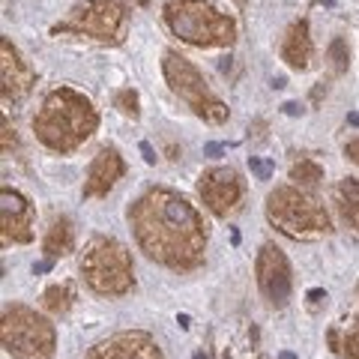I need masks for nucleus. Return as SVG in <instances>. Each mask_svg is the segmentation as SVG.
<instances>
[{
  "mask_svg": "<svg viewBox=\"0 0 359 359\" xmlns=\"http://www.w3.org/2000/svg\"><path fill=\"white\" fill-rule=\"evenodd\" d=\"M72 287L69 285H54V287H48L42 294V306H45V311H51V314H66L72 309Z\"/></svg>",
  "mask_w": 359,
  "mask_h": 359,
  "instance_id": "obj_18",
  "label": "nucleus"
},
{
  "mask_svg": "<svg viewBox=\"0 0 359 359\" xmlns=\"http://www.w3.org/2000/svg\"><path fill=\"white\" fill-rule=\"evenodd\" d=\"M129 222L141 252L171 269H195L204 261V222L183 195L171 189H150L135 201Z\"/></svg>",
  "mask_w": 359,
  "mask_h": 359,
  "instance_id": "obj_1",
  "label": "nucleus"
},
{
  "mask_svg": "<svg viewBox=\"0 0 359 359\" xmlns=\"http://www.w3.org/2000/svg\"><path fill=\"white\" fill-rule=\"evenodd\" d=\"M165 25L174 36H180L198 48H219L231 45L237 36L233 18L219 13L207 0H168L165 4Z\"/></svg>",
  "mask_w": 359,
  "mask_h": 359,
  "instance_id": "obj_3",
  "label": "nucleus"
},
{
  "mask_svg": "<svg viewBox=\"0 0 359 359\" xmlns=\"http://www.w3.org/2000/svg\"><path fill=\"white\" fill-rule=\"evenodd\" d=\"M222 150H224L222 144H207V147H204V153H207V156H219Z\"/></svg>",
  "mask_w": 359,
  "mask_h": 359,
  "instance_id": "obj_29",
  "label": "nucleus"
},
{
  "mask_svg": "<svg viewBox=\"0 0 359 359\" xmlns=\"http://www.w3.org/2000/svg\"><path fill=\"white\" fill-rule=\"evenodd\" d=\"M0 339H4V351L15 359H51L57 344L54 327L27 306L4 309Z\"/></svg>",
  "mask_w": 359,
  "mask_h": 359,
  "instance_id": "obj_6",
  "label": "nucleus"
},
{
  "mask_svg": "<svg viewBox=\"0 0 359 359\" xmlns=\"http://www.w3.org/2000/svg\"><path fill=\"white\" fill-rule=\"evenodd\" d=\"M278 359H297V356H294V353H287V351H285V353H282V356H278Z\"/></svg>",
  "mask_w": 359,
  "mask_h": 359,
  "instance_id": "obj_34",
  "label": "nucleus"
},
{
  "mask_svg": "<svg viewBox=\"0 0 359 359\" xmlns=\"http://www.w3.org/2000/svg\"><path fill=\"white\" fill-rule=\"evenodd\" d=\"M335 204H339L344 222L359 231V177H344L335 186Z\"/></svg>",
  "mask_w": 359,
  "mask_h": 359,
  "instance_id": "obj_17",
  "label": "nucleus"
},
{
  "mask_svg": "<svg viewBox=\"0 0 359 359\" xmlns=\"http://www.w3.org/2000/svg\"><path fill=\"white\" fill-rule=\"evenodd\" d=\"M84 282L102 297H120L132 290V257L114 237H93L81 252Z\"/></svg>",
  "mask_w": 359,
  "mask_h": 359,
  "instance_id": "obj_5",
  "label": "nucleus"
},
{
  "mask_svg": "<svg viewBox=\"0 0 359 359\" xmlns=\"http://www.w3.org/2000/svg\"><path fill=\"white\" fill-rule=\"evenodd\" d=\"M198 192L216 216H231L243 201V183L237 171H231V168H210V171L201 174Z\"/></svg>",
  "mask_w": 359,
  "mask_h": 359,
  "instance_id": "obj_10",
  "label": "nucleus"
},
{
  "mask_svg": "<svg viewBox=\"0 0 359 359\" xmlns=\"http://www.w3.org/2000/svg\"><path fill=\"white\" fill-rule=\"evenodd\" d=\"M339 351L344 353V359H359V318H353L344 327V341Z\"/></svg>",
  "mask_w": 359,
  "mask_h": 359,
  "instance_id": "obj_21",
  "label": "nucleus"
},
{
  "mask_svg": "<svg viewBox=\"0 0 359 359\" xmlns=\"http://www.w3.org/2000/svg\"><path fill=\"white\" fill-rule=\"evenodd\" d=\"M123 171H126V165H123L120 153L114 147H102L96 153L93 165H90V174H87V183H84V198H105L111 189H114V183L123 177Z\"/></svg>",
  "mask_w": 359,
  "mask_h": 359,
  "instance_id": "obj_14",
  "label": "nucleus"
},
{
  "mask_svg": "<svg viewBox=\"0 0 359 359\" xmlns=\"http://www.w3.org/2000/svg\"><path fill=\"white\" fill-rule=\"evenodd\" d=\"M320 4H323V6H335V0H320Z\"/></svg>",
  "mask_w": 359,
  "mask_h": 359,
  "instance_id": "obj_35",
  "label": "nucleus"
},
{
  "mask_svg": "<svg viewBox=\"0 0 359 359\" xmlns=\"http://www.w3.org/2000/svg\"><path fill=\"white\" fill-rule=\"evenodd\" d=\"M255 269H257V287H261V294L269 306H276V309L287 306L294 282H290V264H287L285 252L278 249V245L266 243L264 249L257 252Z\"/></svg>",
  "mask_w": 359,
  "mask_h": 359,
  "instance_id": "obj_9",
  "label": "nucleus"
},
{
  "mask_svg": "<svg viewBox=\"0 0 359 359\" xmlns=\"http://www.w3.org/2000/svg\"><path fill=\"white\" fill-rule=\"evenodd\" d=\"M84 359H165L147 332H120L90 347Z\"/></svg>",
  "mask_w": 359,
  "mask_h": 359,
  "instance_id": "obj_11",
  "label": "nucleus"
},
{
  "mask_svg": "<svg viewBox=\"0 0 359 359\" xmlns=\"http://www.w3.org/2000/svg\"><path fill=\"white\" fill-rule=\"evenodd\" d=\"M282 111H285L287 117H297V114H302V105H299V102H285Z\"/></svg>",
  "mask_w": 359,
  "mask_h": 359,
  "instance_id": "obj_25",
  "label": "nucleus"
},
{
  "mask_svg": "<svg viewBox=\"0 0 359 359\" xmlns=\"http://www.w3.org/2000/svg\"><path fill=\"white\" fill-rule=\"evenodd\" d=\"M0 81H4V99H25L36 84V72L27 60H21L9 39H0Z\"/></svg>",
  "mask_w": 359,
  "mask_h": 359,
  "instance_id": "obj_13",
  "label": "nucleus"
},
{
  "mask_svg": "<svg viewBox=\"0 0 359 359\" xmlns=\"http://www.w3.org/2000/svg\"><path fill=\"white\" fill-rule=\"evenodd\" d=\"M249 168L257 174V180H269L273 177V165H266V162H261L257 156H249Z\"/></svg>",
  "mask_w": 359,
  "mask_h": 359,
  "instance_id": "obj_23",
  "label": "nucleus"
},
{
  "mask_svg": "<svg viewBox=\"0 0 359 359\" xmlns=\"http://www.w3.org/2000/svg\"><path fill=\"white\" fill-rule=\"evenodd\" d=\"M114 105L126 117H138V93H135V90H120L117 99H114Z\"/></svg>",
  "mask_w": 359,
  "mask_h": 359,
  "instance_id": "obj_22",
  "label": "nucleus"
},
{
  "mask_svg": "<svg viewBox=\"0 0 359 359\" xmlns=\"http://www.w3.org/2000/svg\"><path fill=\"white\" fill-rule=\"evenodd\" d=\"M309 299H311V302H320V299H327V290L314 287V290H309Z\"/></svg>",
  "mask_w": 359,
  "mask_h": 359,
  "instance_id": "obj_28",
  "label": "nucleus"
},
{
  "mask_svg": "<svg viewBox=\"0 0 359 359\" xmlns=\"http://www.w3.org/2000/svg\"><path fill=\"white\" fill-rule=\"evenodd\" d=\"M177 323H180V327H183V330H189V327H192V320H189V314H180V318H177Z\"/></svg>",
  "mask_w": 359,
  "mask_h": 359,
  "instance_id": "obj_32",
  "label": "nucleus"
},
{
  "mask_svg": "<svg viewBox=\"0 0 359 359\" xmlns=\"http://www.w3.org/2000/svg\"><path fill=\"white\" fill-rule=\"evenodd\" d=\"M141 156H144V162H147V165H153V162H156V153H153V147H150L147 141L141 144Z\"/></svg>",
  "mask_w": 359,
  "mask_h": 359,
  "instance_id": "obj_26",
  "label": "nucleus"
},
{
  "mask_svg": "<svg viewBox=\"0 0 359 359\" xmlns=\"http://www.w3.org/2000/svg\"><path fill=\"white\" fill-rule=\"evenodd\" d=\"M51 269V261H39V264H33V273H48Z\"/></svg>",
  "mask_w": 359,
  "mask_h": 359,
  "instance_id": "obj_30",
  "label": "nucleus"
},
{
  "mask_svg": "<svg viewBox=\"0 0 359 359\" xmlns=\"http://www.w3.org/2000/svg\"><path fill=\"white\" fill-rule=\"evenodd\" d=\"M0 222H4L6 243H30L33 240V207L15 189H4V192H0Z\"/></svg>",
  "mask_w": 359,
  "mask_h": 359,
  "instance_id": "obj_12",
  "label": "nucleus"
},
{
  "mask_svg": "<svg viewBox=\"0 0 359 359\" xmlns=\"http://www.w3.org/2000/svg\"><path fill=\"white\" fill-rule=\"evenodd\" d=\"M344 156H347L351 162H356V165H359V138H353L351 144H347V147H344Z\"/></svg>",
  "mask_w": 359,
  "mask_h": 359,
  "instance_id": "obj_24",
  "label": "nucleus"
},
{
  "mask_svg": "<svg viewBox=\"0 0 359 359\" xmlns=\"http://www.w3.org/2000/svg\"><path fill=\"white\" fill-rule=\"evenodd\" d=\"M266 219L294 240H318L332 231L330 212L320 201L294 186H282L266 198Z\"/></svg>",
  "mask_w": 359,
  "mask_h": 359,
  "instance_id": "obj_4",
  "label": "nucleus"
},
{
  "mask_svg": "<svg viewBox=\"0 0 359 359\" xmlns=\"http://www.w3.org/2000/svg\"><path fill=\"white\" fill-rule=\"evenodd\" d=\"M285 84H287V81H285V78H282V75H278V78H276V81H273V87H276V90H282Z\"/></svg>",
  "mask_w": 359,
  "mask_h": 359,
  "instance_id": "obj_33",
  "label": "nucleus"
},
{
  "mask_svg": "<svg viewBox=\"0 0 359 359\" xmlns=\"http://www.w3.org/2000/svg\"><path fill=\"white\" fill-rule=\"evenodd\" d=\"M323 93H327V84H318V87H314V90H311V102H314V105H318Z\"/></svg>",
  "mask_w": 359,
  "mask_h": 359,
  "instance_id": "obj_27",
  "label": "nucleus"
},
{
  "mask_svg": "<svg viewBox=\"0 0 359 359\" xmlns=\"http://www.w3.org/2000/svg\"><path fill=\"white\" fill-rule=\"evenodd\" d=\"M327 57H330V66H332L335 75L347 72V63H351V51H347V42H344V39H332Z\"/></svg>",
  "mask_w": 359,
  "mask_h": 359,
  "instance_id": "obj_20",
  "label": "nucleus"
},
{
  "mask_svg": "<svg viewBox=\"0 0 359 359\" xmlns=\"http://www.w3.org/2000/svg\"><path fill=\"white\" fill-rule=\"evenodd\" d=\"M290 180H294L297 186H318L323 180V168L311 159H299L294 168H290Z\"/></svg>",
  "mask_w": 359,
  "mask_h": 359,
  "instance_id": "obj_19",
  "label": "nucleus"
},
{
  "mask_svg": "<svg viewBox=\"0 0 359 359\" xmlns=\"http://www.w3.org/2000/svg\"><path fill=\"white\" fill-rule=\"evenodd\" d=\"M347 123H351L353 129H359V111H351V114H347Z\"/></svg>",
  "mask_w": 359,
  "mask_h": 359,
  "instance_id": "obj_31",
  "label": "nucleus"
},
{
  "mask_svg": "<svg viewBox=\"0 0 359 359\" xmlns=\"http://www.w3.org/2000/svg\"><path fill=\"white\" fill-rule=\"evenodd\" d=\"M72 240H75L72 222L66 219V216L54 219L48 233H45V240H42V249H45V255H48V261H54V257H63L66 252L72 249Z\"/></svg>",
  "mask_w": 359,
  "mask_h": 359,
  "instance_id": "obj_16",
  "label": "nucleus"
},
{
  "mask_svg": "<svg viewBox=\"0 0 359 359\" xmlns=\"http://www.w3.org/2000/svg\"><path fill=\"white\" fill-rule=\"evenodd\" d=\"M123 18H126V9H123L120 0H84V4H78L72 9L69 25L54 27V33L78 30V33H87V36H93V39L114 42L120 27H123Z\"/></svg>",
  "mask_w": 359,
  "mask_h": 359,
  "instance_id": "obj_8",
  "label": "nucleus"
},
{
  "mask_svg": "<svg viewBox=\"0 0 359 359\" xmlns=\"http://www.w3.org/2000/svg\"><path fill=\"white\" fill-rule=\"evenodd\" d=\"M99 114L90 99L72 87H57L45 96L39 114L33 117L36 138L54 153H72L96 132Z\"/></svg>",
  "mask_w": 359,
  "mask_h": 359,
  "instance_id": "obj_2",
  "label": "nucleus"
},
{
  "mask_svg": "<svg viewBox=\"0 0 359 359\" xmlns=\"http://www.w3.org/2000/svg\"><path fill=\"white\" fill-rule=\"evenodd\" d=\"M195 359H207V356H204V353H198V356H195Z\"/></svg>",
  "mask_w": 359,
  "mask_h": 359,
  "instance_id": "obj_36",
  "label": "nucleus"
},
{
  "mask_svg": "<svg viewBox=\"0 0 359 359\" xmlns=\"http://www.w3.org/2000/svg\"><path fill=\"white\" fill-rule=\"evenodd\" d=\"M162 72H165L168 87H171L201 120L212 123V126H219V123L228 120V105L210 93L204 75H201L186 57H180L177 51H165Z\"/></svg>",
  "mask_w": 359,
  "mask_h": 359,
  "instance_id": "obj_7",
  "label": "nucleus"
},
{
  "mask_svg": "<svg viewBox=\"0 0 359 359\" xmlns=\"http://www.w3.org/2000/svg\"><path fill=\"white\" fill-rule=\"evenodd\" d=\"M237 4H240V6H243V4H245V0H237Z\"/></svg>",
  "mask_w": 359,
  "mask_h": 359,
  "instance_id": "obj_37",
  "label": "nucleus"
},
{
  "mask_svg": "<svg viewBox=\"0 0 359 359\" xmlns=\"http://www.w3.org/2000/svg\"><path fill=\"white\" fill-rule=\"evenodd\" d=\"M311 36H309V21H294L282 39V60L290 69H309L311 60Z\"/></svg>",
  "mask_w": 359,
  "mask_h": 359,
  "instance_id": "obj_15",
  "label": "nucleus"
}]
</instances>
